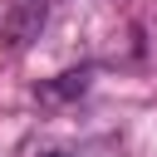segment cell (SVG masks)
Here are the masks:
<instances>
[{
  "instance_id": "obj_2",
  "label": "cell",
  "mask_w": 157,
  "mask_h": 157,
  "mask_svg": "<svg viewBox=\"0 0 157 157\" xmlns=\"http://www.w3.org/2000/svg\"><path fill=\"white\" fill-rule=\"evenodd\" d=\"M44 157H59V152H44Z\"/></svg>"
},
{
  "instance_id": "obj_1",
  "label": "cell",
  "mask_w": 157,
  "mask_h": 157,
  "mask_svg": "<svg viewBox=\"0 0 157 157\" xmlns=\"http://www.w3.org/2000/svg\"><path fill=\"white\" fill-rule=\"evenodd\" d=\"M88 88V69H78V74H59V83L49 88L54 98H69V93H83Z\"/></svg>"
}]
</instances>
